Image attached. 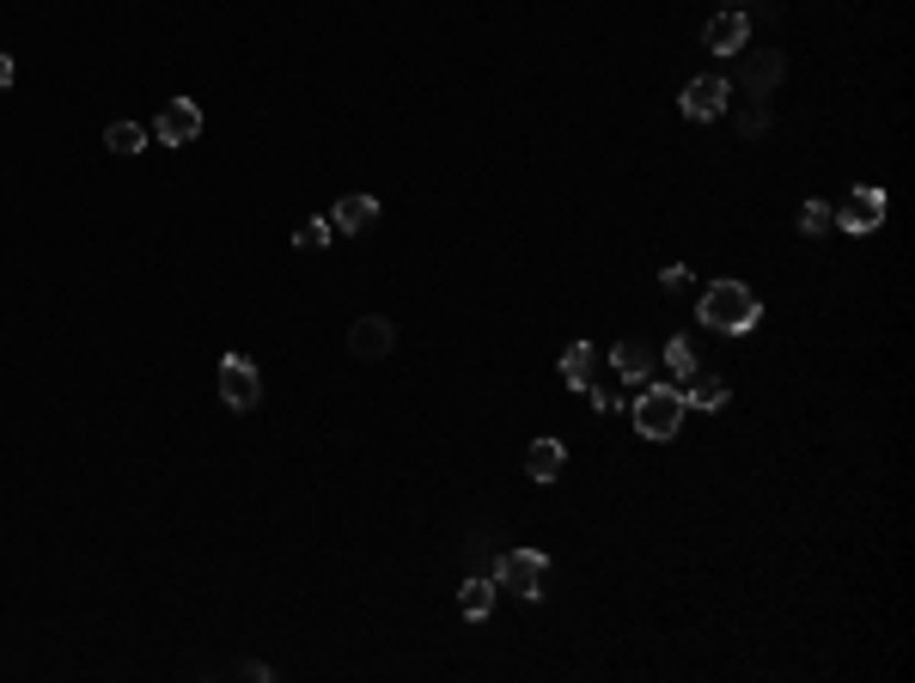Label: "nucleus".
<instances>
[{
  "label": "nucleus",
  "mask_w": 915,
  "mask_h": 683,
  "mask_svg": "<svg viewBox=\"0 0 915 683\" xmlns=\"http://www.w3.org/2000/svg\"><path fill=\"white\" fill-rule=\"evenodd\" d=\"M757 317H763V300L745 281H714L702 293V324L720 329V336H745V329H757Z\"/></svg>",
  "instance_id": "1"
},
{
  "label": "nucleus",
  "mask_w": 915,
  "mask_h": 683,
  "mask_svg": "<svg viewBox=\"0 0 915 683\" xmlns=\"http://www.w3.org/2000/svg\"><path fill=\"white\" fill-rule=\"evenodd\" d=\"M628 415H635V434L640 440H678V427H683V391H678V384H640L635 403H628Z\"/></svg>",
  "instance_id": "2"
},
{
  "label": "nucleus",
  "mask_w": 915,
  "mask_h": 683,
  "mask_svg": "<svg viewBox=\"0 0 915 683\" xmlns=\"http://www.w3.org/2000/svg\"><path fill=\"white\" fill-rule=\"evenodd\" d=\"M543 574H549L543 550H507L495 562V586L519 592V598H537V592H543Z\"/></svg>",
  "instance_id": "3"
},
{
  "label": "nucleus",
  "mask_w": 915,
  "mask_h": 683,
  "mask_svg": "<svg viewBox=\"0 0 915 683\" xmlns=\"http://www.w3.org/2000/svg\"><path fill=\"white\" fill-rule=\"evenodd\" d=\"M678 105H683V117H690V122H714V117H726V105H732V79H720V74L690 79Z\"/></svg>",
  "instance_id": "4"
},
{
  "label": "nucleus",
  "mask_w": 915,
  "mask_h": 683,
  "mask_svg": "<svg viewBox=\"0 0 915 683\" xmlns=\"http://www.w3.org/2000/svg\"><path fill=\"white\" fill-rule=\"evenodd\" d=\"M196 134H202L196 98H171V105L153 117V141H159V147H196Z\"/></svg>",
  "instance_id": "5"
},
{
  "label": "nucleus",
  "mask_w": 915,
  "mask_h": 683,
  "mask_svg": "<svg viewBox=\"0 0 915 683\" xmlns=\"http://www.w3.org/2000/svg\"><path fill=\"white\" fill-rule=\"evenodd\" d=\"M702 43H708V55H739V50H745V43H751L745 7H720V13L702 25Z\"/></svg>",
  "instance_id": "6"
},
{
  "label": "nucleus",
  "mask_w": 915,
  "mask_h": 683,
  "mask_svg": "<svg viewBox=\"0 0 915 683\" xmlns=\"http://www.w3.org/2000/svg\"><path fill=\"white\" fill-rule=\"evenodd\" d=\"M220 397H226L233 409H257V403H262V372L250 367L245 355H226V360H220Z\"/></svg>",
  "instance_id": "7"
},
{
  "label": "nucleus",
  "mask_w": 915,
  "mask_h": 683,
  "mask_svg": "<svg viewBox=\"0 0 915 683\" xmlns=\"http://www.w3.org/2000/svg\"><path fill=\"white\" fill-rule=\"evenodd\" d=\"M879 220H885V189H879V184L849 189V202L837 208V226H842V232H879Z\"/></svg>",
  "instance_id": "8"
},
{
  "label": "nucleus",
  "mask_w": 915,
  "mask_h": 683,
  "mask_svg": "<svg viewBox=\"0 0 915 683\" xmlns=\"http://www.w3.org/2000/svg\"><path fill=\"white\" fill-rule=\"evenodd\" d=\"M348 348H354V355H360V360H385V355H391V348H397V329H391V317H379V312H373V317H360V324L348 329Z\"/></svg>",
  "instance_id": "9"
},
{
  "label": "nucleus",
  "mask_w": 915,
  "mask_h": 683,
  "mask_svg": "<svg viewBox=\"0 0 915 683\" xmlns=\"http://www.w3.org/2000/svg\"><path fill=\"white\" fill-rule=\"evenodd\" d=\"M654 360H659V348H654V342H616V348H611V367L623 372V379H635V384H647Z\"/></svg>",
  "instance_id": "10"
},
{
  "label": "nucleus",
  "mask_w": 915,
  "mask_h": 683,
  "mask_svg": "<svg viewBox=\"0 0 915 683\" xmlns=\"http://www.w3.org/2000/svg\"><path fill=\"white\" fill-rule=\"evenodd\" d=\"M568 464L562 440H531V452H525V470H531V483H556Z\"/></svg>",
  "instance_id": "11"
},
{
  "label": "nucleus",
  "mask_w": 915,
  "mask_h": 683,
  "mask_svg": "<svg viewBox=\"0 0 915 683\" xmlns=\"http://www.w3.org/2000/svg\"><path fill=\"white\" fill-rule=\"evenodd\" d=\"M373 220H379V202H373V196H342L336 214H330V226H336V232H366Z\"/></svg>",
  "instance_id": "12"
},
{
  "label": "nucleus",
  "mask_w": 915,
  "mask_h": 683,
  "mask_svg": "<svg viewBox=\"0 0 915 683\" xmlns=\"http://www.w3.org/2000/svg\"><path fill=\"white\" fill-rule=\"evenodd\" d=\"M726 403V379L720 372H690L683 379V409H720Z\"/></svg>",
  "instance_id": "13"
},
{
  "label": "nucleus",
  "mask_w": 915,
  "mask_h": 683,
  "mask_svg": "<svg viewBox=\"0 0 915 683\" xmlns=\"http://www.w3.org/2000/svg\"><path fill=\"white\" fill-rule=\"evenodd\" d=\"M592 367H599L592 342H568V355H562V379L574 384V391H592Z\"/></svg>",
  "instance_id": "14"
},
{
  "label": "nucleus",
  "mask_w": 915,
  "mask_h": 683,
  "mask_svg": "<svg viewBox=\"0 0 915 683\" xmlns=\"http://www.w3.org/2000/svg\"><path fill=\"white\" fill-rule=\"evenodd\" d=\"M458 610H464L471 622H483L488 610H495V579L471 574V579H464V592H458Z\"/></svg>",
  "instance_id": "15"
},
{
  "label": "nucleus",
  "mask_w": 915,
  "mask_h": 683,
  "mask_svg": "<svg viewBox=\"0 0 915 683\" xmlns=\"http://www.w3.org/2000/svg\"><path fill=\"white\" fill-rule=\"evenodd\" d=\"M775 79H782V55H757V62L745 67V93L751 98H763L775 86Z\"/></svg>",
  "instance_id": "16"
},
{
  "label": "nucleus",
  "mask_w": 915,
  "mask_h": 683,
  "mask_svg": "<svg viewBox=\"0 0 915 683\" xmlns=\"http://www.w3.org/2000/svg\"><path fill=\"white\" fill-rule=\"evenodd\" d=\"M105 147H110V153H141V147H147V129H141V122H110V129H105Z\"/></svg>",
  "instance_id": "17"
},
{
  "label": "nucleus",
  "mask_w": 915,
  "mask_h": 683,
  "mask_svg": "<svg viewBox=\"0 0 915 683\" xmlns=\"http://www.w3.org/2000/svg\"><path fill=\"white\" fill-rule=\"evenodd\" d=\"M830 226H837V214L824 208V202H806V208H799V232L806 238H824Z\"/></svg>",
  "instance_id": "18"
},
{
  "label": "nucleus",
  "mask_w": 915,
  "mask_h": 683,
  "mask_svg": "<svg viewBox=\"0 0 915 683\" xmlns=\"http://www.w3.org/2000/svg\"><path fill=\"white\" fill-rule=\"evenodd\" d=\"M666 367L678 372V379H690V372H696V348H690V336H671V342H666Z\"/></svg>",
  "instance_id": "19"
},
{
  "label": "nucleus",
  "mask_w": 915,
  "mask_h": 683,
  "mask_svg": "<svg viewBox=\"0 0 915 683\" xmlns=\"http://www.w3.org/2000/svg\"><path fill=\"white\" fill-rule=\"evenodd\" d=\"M330 238H336V226H330V220H300V232H293V245H300V250H324Z\"/></svg>",
  "instance_id": "20"
},
{
  "label": "nucleus",
  "mask_w": 915,
  "mask_h": 683,
  "mask_svg": "<svg viewBox=\"0 0 915 683\" xmlns=\"http://www.w3.org/2000/svg\"><path fill=\"white\" fill-rule=\"evenodd\" d=\"M659 281H666V293H690V288H696V275H690V269H683V263H671Z\"/></svg>",
  "instance_id": "21"
},
{
  "label": "nucleus",
  "mask_w": 915,
  "mask_h": 683,
  "mask_svg": "<svg viewBox=\"0 0 915 683\" xmlns=\"http://www.w3.org/2000/svg\"><path fill=\"white\" fill-rule=\"evenodd\" d=\"M7 86H13V55L0 50V93H7Z\"/></svg>",
  "instance_id": "22"
},
{
  "label": "nucleus",
  "mask_w": 915,
  "mask_h": 683,
  "mask_svg": "<svg viewBox=\"0 0 915 683\" xmlns=\"http://www.w3.org/2000/svg\"><path fill=\"white\" fill-rule=\"evenodd\" d=\"M726 7H739V0H726Z\"/></svg>",
  "instance_id": "23"
}]
</instances>
